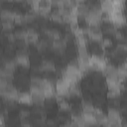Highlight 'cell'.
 Segmentation results:
<instances>
[{
	"mask_svg": "<svg viewBox=\"0 0 127 127\" xmlns=\"http://www.w3.org/2000/svg\"><path fill=\"white\" fill-rule=\"evenodd\" d=\"M84 32L88 39L94 41V42H99L103 39V33L100 28V26H88L84 28Z\"/></svg>",
	"mask_w": 127,
	"mask_h": 127,
	"instance_id": "7a4b0ae2",
	"label": "cell"
},
{
	"mask_svg": "<svg viewBox=\"0 0 127 127\" xmlns=\"http://www.w3.org/2000/svg\"><path fill=\"white\" fill-rule=\"evenodd\" d=\"M100 45H101L102 49H107V48H110L112 46V41L109 38H103L100 41Z\"/></svg>",
	"mask_w": 127,
	"mask_h": 127,
	"instance_id": "ac0fdd59",
	"label": "cell"
},
{
	"mask_svg": "<svg viewBox=\"0 0 127 127\" xmlns=\"http://www.w3.org/2000/svg\"><path fill=\"white\" fill-rule=\"evenodd\" d=\"M53 8L52 1L49 0H40L38 1V15L46 16L48 14H51Z\"/></svg>",
	"mask_w": 127,
	"mask_h": 127,
	"instance_id": "3957f363",
	"label": "cell"
},
{
	"mask_svg": "<svg viewBox=\"0 0 127 127\" xmlns=\"http://www.w3.org/2000/svg\"><path fill=\"white\" fill-rule=\"evenodd\" d=\"M118 69V77L123 81V80H126L127 79V66L123 64H121L120 66L117 67Z\"/></svg>",
	"mask_w": 127,
	"mask_h": 127,
	"instance_id": "2e32d148",
	"label": "cell"
},
{
	"mask_svg": "<svg viewBox=\"0 0 127 127\" xmlns=\"http://www.w3.org/2000/svg\"><path fill=\"white\" fill-rule=\"evenodd\" d=\"M41 70L43 71H47V72H52V71H55L56 70V64L53 61L51 60H45L42 62L41 65Z\"/></svg>",
	"mask_w": 127,
	"mask_h": 127,
	"instance_id": "8fae6325",
	"label": "cell"
},
{
	"mask_svg": "<svg viewBox=\"0 0 127 127\" xmlns=\"http://www.w3.org/2000/svg\"><path fill=\"white\" fill-rule=\"evenodd\" d=\"M13 21H2V27L4 31H10L13 28Z\"/></svg>",
	"mask_w": 127,
	"mask_h": 127,
	"instance_id": "d6986e66",
	"label": "cell"
},
{
	"mask_svg": "<svg viewBox=\"0 0 127 127\" xmlns=\"http://www.w3.org/2000/svg\"><path fill=\"white\" fill-rule=\"evenodd\" d=\"M18 102L23 103V104H31V103H33L31 92H20Z\"/></svg>",
	"mask_w": 127,
	"mask_h": 127,
	"instance_id": "4fadbf2b",
	"label": "cell"
},
{
	"mask_svg": "<svg viewBox=\"0 0 127 127\" xmlns=\"http://www.w3.org/2000/svg\"><path fill=\"white\" fill-rule=\"evenodd\" d=\"M122 127H127V123H122Z\"/></svg>",
	"mask_w": 127,
	"mask_h": 127,
	"instance_id": "ffe728a7",
	"label": "cell"
},
{
	"mask_svg": "<svg viewBox=\"0 0 127 127\" xmlns=\"http://www.w3.org/2000/svg\"><path fill=\"white\" fill-rule=\"evenodd\" d=\"M66 40L64 37H61L59 39H56V40H53V43H52V48H54L56 51L58 52H64V49L66 48Z\"/></svg>",
	"mask_w": 127,
	"mask_h": 127,
	"instance_id": "52a82bcc",
	"label": "cell"
},
{
	"mask_svg": "<svg viewBox=\"0 0 127 127\" xmlns=\"http://www.w3.org/2000/svg\"><path fill=\"white\" fill-rule=\"evenodd\" d=\"M125 17H126V24H127V14L125 15Z\"/></svg>",
	"mask_w": 127,
	"mask_h": 127,
	"instance_id": "7402d4cb",
	"label": "cell"
},
{
	"mask_svg": "<svg viewBox=\"0 0 127 127\" xmlns=\"http://www.w3.org/2000/svg\"><path fill=\"white\" fill-rule=\"evenodd\" d=\"M15 60H16L17 64H20V65L23 66V67H28V66L30 65V64H31L29 56H28L26 53H24V52L18 53V54L16 55V57H15Z\"/></svg>",
	"mask_w": 127,
	"mask_h": 127,
	"instance_id": "8992f818",
	"label": "cell"
},
{
	"mask_svg": "<svg viewBox=\"0 0 127 127\" xmlns=\"http://www.w3.org/2000/svg\"><path fill=\"white\" fill-rule=\"evenodd\" d=\"M124 64L127 66V58H126V60H125V62H124Z\"/></svg>",
	"mask_w": 127,
	"mask_h": 127,
	"instance_id": "44dd1931",
	"label": "cell"
},
{
	"mask_svg": "<svg viewBox=\"0 0 127 127\" xmlns=\"http://www.w3.org/2000/svg\"><path fill=\"white\" fill-rule=\"evenodd\" d=\"M69 88L70 86L61 77L56 82V91L58 96H64L69 94Z\"/></svg>",
	"mask_w": 127,
	"mask_h": 127,
	"instance_id": "277c9868",
	"label": "cell"
},
{
	"mask_svg": "<svg viewBox=\"0 0 127 127\" xmlns=\"http://www.w3.org/2000/svg\"><path fill=\"white\" fill-rule=\"evenodd\" d=\"M93 115L98 125H104V123L107 121V115L98 107H95L93 111Z\"/></svg>",
	"mask_w": 127,
	"mask_h": 127,
	"instance_id": "ba28073f",
	"label": "cell"
},
{
	"mask_svg": "<svg viewBox=\"0 0 127 127\" xmlns=\"http://www.w3.org/2000/svg\"><path fill=\"white\" fill-rule=\"evenodd\" d=\"M25 42L29 44H37L39 42V34L34 30V29H28Z\"/></svg>",
	"mask_w": 127,
	"mask_h": 127,
	"instance_id": "9c48e42d",
	"label": "cell"
},
{
	"mask_svg": "<svg viewBox=\"0 0 127 127\" xmlns=\"http://www.w3.org/2000/svg\"><path fill=\"white\" fill-rule=\"evenodd\" d=\"M69 95H73V96H79L81 95V89L77 84H74L72 86H70L69 88Z\"/></svg>",
	"mask_w": 127,
	"mask_h": 127,
	"instance_id": "e0dca14e",
	"label": "cell"
},
{
	"mask_svg": "<svg viewBox=\"0 0 127 127\" xmlns=\"http://www.w3.org/2000/svg\"><path fill=\"white\" fill-rule=\"evenodd\" d=\"M102 72L105 74L106 77H108V76H118V69H117V67L114 66L113 64H109V63L107 64L106 67L104 68V70Z\"/></svg>",
	"mask_w": 127,
	"mask_h": 127,
	"instance_id": "7c38bea8",
	"label": "cell"
},
{
	"mask_svg": "<svg viewBox=\"0 0 127 127\" xmlns=\"http://www.w3.org/2000/svg\"><path fill=\"white\" fill-rule=\"evenodd\" d=\"M125 9V2L121 0H114L112 1V11L114 12H123Z\"/></svg>",
	"mask_w": 127,
	"mask_h": 127,
	"instance_id": "5bb4252c",
	"label": "cell"
},
{
	"mask_svg": "<svg viewBox=\"0 0 127 127\" xmlns=\"http://www.w3.org/2000/svg\"><path fill=\"white\" fill-rule=\"evenodd\" d=\"M57 103H58V106L59 108L62 110V111H64V112H67L71 109V106L70 104L66 101V99L64 97V96H57Z\"/></svg>",
	"mask_w": 127,
	"mask_h": 127,
	"instance_id": "30bf717a",
	"label": "cell"
},
{
	"mask_svg": "<svg viewBox=\"0 0 127 127\" xmlns=\"http://www.w3.org/2000/svg\"><path fill=\"white\" fill-rule=\"evenodd\" d=\"M100 7H101L103 13L109 14L110 12H112V1H110V0L102 1V2H100Z\"/></svg>",
	"mask_w": 127,
	"mask_h": 127,
	"instance_id": "9a60e30c",
	"label": "cell"
},
{
	"mask_svg": "<svg viewBox=\"0 0 127 127\" xmlns=\"http://www.w3.org/2000/svg\"><path fill=\"white\" fill-rule=\"evenodd\" d=\"M107 119L114 123L122 124V115L119 109L117 108H110L107 112Z\"/></svg>",
	"mask_w": 127,
	"mask_h": 127,
	"instance_id": "5b68a950",
	"label": "cell"
},
{
	"mask_svg": "<svg viewBox=\"0 0 127 127\" xmlns=\"http://www.w3.org/2000/svg\"><path fill=\"white\" fill-rule=\"evenodd\" d=\"M108 62L103 56H97V55H92L89 58V65L90 68L95 70V71H103L104 68L106 67Z\"/></svg>",
	"mask_w": 127,
	"mask_h": 127,
	"instance_id": "6da1fadb",
	"label": "cell"
}]
</instances>
